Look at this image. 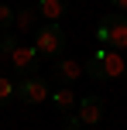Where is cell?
<instances>
[{
	"mask_svg": "<svg viewBox=\"0 0 127 130\" xmlns=\"http://www.w3.org/2000/svg\"><path fill=\"white\" fill-rule=\"evenodd\" d=\"M48 92H52V86H48L45 75H27L17 82V99L24 106H38V103H48Z\"/></svg>",
	"mask_w": 127,
	"mask_h": 130,
	"instance_id": "cell-3",
	"label": "cell"
},
{
	"mask_svg": "<svg viewBox=\"0 0 127 130\" xmlns=\"http://www.w3.org/2000/svg\"><path fill=\"white\" fill-rule=\"evenodd\" d=\"M34 10H38L41 21H55V24H59V21L69 14V0H38Z\"/></svg>",
	"mask_w": 127,
	"mask_h": 130,
	"instance_id": "cell-8",
	"label": "cell"
},
{
	"mask_svg": "<svg viewBox=\"0 0 127 130\" xmlns=\"http://www.w3.org/2000/svg\"><path fill=\"white\" fill-rule=\"evenodd\" d=\"M14 27V7L0 0V31H10Z\"/></svg>",
	"mask_w": 127,
	"mask_h": 130,
	"instance_id": "cell-13",
	"label": "cell"
},
{
	"mask_svg": "<svg viewBox=\"0 0 127 130\" xmlns=\"http://www.w3.org/2000/svg\"><path fill=\"white\" fill-rule=\"evenodd\" d=\"M103 21L110 24V41H107V48H110V52L127 48V14L110 10V14H103Z\"/></svg>",
	"mask_w": 127,
	"mask_h": 130,
	"instance_id": "cell-6",
	"label": "cell"
},
{
	"mask_svg": "<svg viewBox=\"0 0 127 130\" xmlns=\"http://www.w3.org/2000/svg\"><path fill=\"white\" fill-rule=\"evenodd\" d=\"M7 65H10V72H14V75L27 79V75H38V65H41V55L34 52V45H31V48L17 45V48H14L10 55H7Z\"/></svg>",
	"mask_w": 127,
	"mask_h": 130,
	"instance_id": "cell-4",
	"label": "cell"
},
{
	"mask_svg": "<svg viewBox=\"0 0 127 130\" xmlns=\"http://www.w3.org/2000/svg\"><path fill=\"white\" fill-rule=\"evenodd\" d=\"M103 113H107V99L96 96V92H89V96L76 99V117H79L82 127H96L103 120Z\"/></svg>",
	"mask_w": 127,
	"mask_h": 130,
	"instance_id": "cell-5",
	"label": "cell"
},
{
	"mask_svg": "<svg viewBox=\"0 0 127 130\" xmlns=\"http://www.w3.org/2000/svg\"><path fill=\"white\" fill-rule=\"evenodd\" d=\"M127 62L120 52H110V48H96L89 55V62L82 65V75H89L93 82H110V79H124Z\"/></svg>",
	"mask_w": 127,
	"mask_h": 130,
	"instance_id": "cell-1",
	"label": "cell"
},
{
	"mask_svg": "<svg viewBox=\"0 0 127 130\" xmlns=\"http://www.w3.org/2000/svg\"><path fill=\"white\" fill-rule=\"evenodd\" d=\"M14 99H17V86H14L10 75H4V72H0V110H4L7 103H14Z\"/></svg>",
	"mask_w": 127,
	"mask_h": 130,
	"instance_id": "cell-11",
	"label": "cell"
},
{
	"mask_svg": "<svg viewBox=\"0 0 127 130\" xmlns=\"http://www.w3.org/2000/svg\"><path fill=\"white\" fill-rule=\"evenodd\" d=\"M52 75L59 79V86H72L76 79H82V62L62 55V58H55V65H52Z\"/></svg>",
	"mask_w": 127,
	"mask_h": 130,
	"instance_id": "cell-7",
	"label": "cell"
},
{
	"mask_svg": "<svg viewBox=\"0 0 127 130\" xmlns=\"http://www.w3.org/2000/svg\"><path fill=\"white\" fill-rule=\"evenodd\" d=\"M76 99H79V96L72 92V86H59V89L48 92V103H52L59 113H72L76 110Z\"/></svg>",
	"mask_w": 127,
	"mask_h": 130,
	"instance_id": "cell-9",
	"label": "cell"
},
{
	"mask_svg": "<svg viewBox=\"0 0 127 130\" xmlns=\"http://www.w3.org/2000/svg\"><path fill=\"white\" fill-rule=\"evenodd\" d=\"M62 117H65V130H82V123H79L76 113H62Z\"/></svg>",
	"mask_w": 127,
	"mask_h": 130,
	"instance_id": "cell-15",
	"label": "cell"
},
{
	"mask_svg": "<svg viewBox=\"0 0 127 130\" xmlns=\"http://www.w3.org/2000/svg\"><path fill=\"white\" fill-rule=\"evenodd\" d=\"M124 79H127V72H124Z\"/></svg>",
	"mask_w": 127,
	"mask_h": 130,
	"instance_id": "cell-18",
	"label": "cell"
},
{
	"mask_svg": "<svg viewBox=\"0 0 127 130\" xmlns=\"http://www.w3.org/2000/svg\"><path fill=\"white\" fill-rule=\"evenodd\" d=\"M107 41H110V24L100 17V24H96V45H100V48H107Z\"/></svg>",
	"mask_w": 127,
	"mask_h": 130,
	"instance_id": "cell-14",
	"label": "cell"
},
{
	"mask_svg": "<svg viewBox=\"0 0 127 130\" xmlns=\"http://www.w3.org/2000/svg\"><path fill=\"white\" fill-rule=\"evenodd\" d=\"M65 31H62V24H55V21H41L38 31H34V52L41 55V58H62V52H65Z\"/></svg>",
	"mask_w": 127,
	"mask_h": 130,
	"instance_id": "cell-2",
	"label": "cell"
},
{
	"mask_svg": "<svg viewBox=\"0 0 127 130\" xmlns=\"http://www.w3.org/2000/svg\"><path fill=\"white\" fill-rule=\"evenodd\" d=\"M82 130H93V127H82Z\"/></svg>",
	"mask_w": 127,
	"mask_h": 130,
	"instance_id": "cell-17",
	"label": "cell"
},
{
	"mask_svg": "<svg viewBox=\"0 0 127 130\" xmlns=\"http://www.w3.org/2000/svg\"><path fill=\"white\" fill-rule=\"evenodd\" d=\"M21 41H17V34H10V31H0V58H7V55L17 48Z\"/></svg>",
	"mask_w": 127,
	"mask_h": 130,
	"instance_id": "cell-12",
	"label": "cell"
},
{
	"mask_svg": "<svg viewBox=\"0 0 127 130\" xmlns=\"http://www.w3.org/2000/svg\"><path fill=\"white\" fill-rule=\"evenodd\" d=\"M38 10H34V4H24L14 10V27H17L21 34H34V24H38Z\"/></svg>",
	"mask_w": 127,
	"mask_h": 130,
	"instance_id": "cell-10",
	"label": "cell"
},
{
	"mask_svg": "<svg viewBox=\"0 0 127 130\" xmlns=\"http://www.w3.org/2000/svg\"><path fill=\"white\" fill-rule=\"evenodd\" d=\"M114 4V10H120V14H127V0H110Z\"/></svg>",
	"mask_w": 127,
	"mask_h": 130,
	"instance_id": "cell-16",
	"label": "cell"
}]
</instances>
